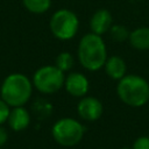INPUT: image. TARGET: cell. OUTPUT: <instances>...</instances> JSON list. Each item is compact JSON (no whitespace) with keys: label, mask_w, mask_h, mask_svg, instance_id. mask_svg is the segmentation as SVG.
Masks as SVG:
<instances>
[{"label":"cell","mask_w":149,"mask_h":149,"mask_svg":"<svg viewBox=\"0 0 149 149\" xmlns=\"http://www.w3.org/2000/svg\"><path fill=\"white\" fill-rule=\"evenodd\" d=\"M107 57V47L100 35L91 31L80 38L77 48V58L85 70L99 71L104 68Z\"/></svg>","instance_id":"obj_1"},{"label":"cell","mask_w":149,"mask_h":149,"mask_svg":"<svg viewBox=\"0 0 149 149\" xmlns=\"http://www.w3.org/2000/svg\"><path fill=\"white\" fill-rule=\"evenodd\" d=\"M118 98L127 106L142 107L149 101V83L139 74H126L116 85Z\"/></svg>","instance_id":"obj_2"},{"label":"cell","mask_w":149,"mask_h":149,"mask_svg":"<svg viewBox=\"0 0 149 149\" xmlns=\"http://www.w3.org/2000/svg\"><path fill=\"white\" fill-rule=\"evenodd\" d=\"M33 93V81L23 73H10L1 84L0 98L10 107L24 106Z\"/></svg>","instance_id":"obj_3"},{"label":"cell","mask_w":149,"mask_h":149,"mask_svg":"<svg viewBox=\"0 0 149 149\" xmlns=\"http://www.w3.org/2000/svg\"><path fill=\"white\" fill-rule=\"evenodd\" d=\"M85 128L76 119L65 116L58 119L51 127L52 139L62 147H74L84 137Z\"/></svg>","instance_id":"obj_4"},{"label":"cell","mask_w":149,"mask_h":149,"mask_svg":"<svg viewBox=\"0 0 149 149\" xmlns=\"http://www.w3.org/2000/svg\"><path fill=\"white\" fill-rule=\"evenodd\" d=\"M49 27L50 31L56 38L68 41L73 38L78 33L79 19L74 12L66 8H61L51 15Z\"/></svg>","instance_id":"obj_5"},{"label":"cell","mask_w":149,"mask_h":149,"mask_svg":"<svg viewBox=\"0 0 149 149\" xmlns=\"http://www.w3.org/2000/svg\"><path fill=\"white\" fill-rule=\"evenodd\" d=\"M33 86L43 94H54L64 87L65 73L56 65H43L33 74Z\"/></svg>","instance_id":"obj_6"},{"label":"cell","mask_w":149,"mask_h":149,"mask_svg":"<svg viewBox=\"0 0 149 149\" xmlns=\"http://www.w3.org/2000/svg\"><path fill=\"white\" fill-rule=\"evenodd\" d=\"M77 113L80 119L93 122L101 118L104 113V105L98 98L85 95L80 98L77 104Z\"/></svg>","instance_id":"obj_7"},{"label":"cell","mask_w":149,"mask_h":149,"mask_svg":"<svg viewBox=\"0 0 149 149\" xmlns=\"http://www.w3.org/2000/svg\"><path fill=\"white\" fill-rule=\"evenodd\" d=\"M65 91L74 98H83L87 94L90 83L87 77L81 72H70L64 81Z\"/></svg>","instance_id":"obj_8"},{"label":"cell","mask_w":149,"mask_h":149,"mask_svg":"<svg viewBox=\"0 0 149 149\" xmlns=\"http://www.w3.org/2000/svg\"><path fill=\"white\" fill-rule=\"evenodd\" d=\"M113 26V16L108 9L100 8L93 13L90 19V29L92 33L102 36L108 33Z\"/></svg>","instance_id":"obj_9"},{"label":"cell","mask_w":149,"mask_h":149,"mask_svg":"<svg viewBox=\"0 0 149 149\" xmlns=\"http://www.w3.org/2000/svg\"><path fill=\"white\" fill-rule=\"evenodd\" d=\"M10 129L14 132H21L26 128H28L30 123V114L27 108L23 106L19 107H12L9 112V116L7 120Z\"/></svg>","instance_id":"obj_10"},{"label":"cell","mask_w":149,"mask_h":149,"mask_svg":"<svg viewBox=\"0 0 149 149\" xmlns=\"http://www.w3.org/2000/svg\"><path fill=\"white\" fill-rule=\"evenodd\" d=\"M105 72L106 74L113 79V80H120L122 77L126 76V71H127V65L126 62L122 57L113 55L107 57L105 65H104Z\"/></svg>","instance_id":"obj_11"},{"label":"cell","mask_w":149,"mask_h":149,"mask_svg":"<svg viewBox=\"0 0 149 149\" xmlns=\"http://www.w3.org/2000/svg\"><path fill=\"white\" fill-rule=\"evenodd\" d=\"M128 42L136 50H149V27H139L132 30Z\"/></svg>","instance_id":"obj_12"},{"label":"cell","mask_w":149,"mask_h":149,"mask_svg":"<svg viewBox=\"0 0 149 149\" xmlns=\"http://www.w3.org/2000/svg\"><path fill=\"white\" fill-rule=\"evenodd\" d=\"M22 3L33 14H43L51 7V0H22Z\"/></svg>","instance_id":"obj_13"},{"label":"cell","mask_w":149,"mask_h":149,"mask_svg":"<svg viewBox=\"0 0 149 149\" xmlns=\"http://www.w3.org/2000/svg\"><path fill=\"white\" fill-rule=\"evenodd\" d=\"M55 65L61 71H63L64 73L65 72H69L73 68V65H74V57L69 51H62V52H59L56 56V58H55Z\"/></svg>","instance_id":"obj_14"},{"label":"cell","mask_w":149,"mask_h":149,"mask_svg":"<svg viewBox=\"0 0 149 149\" xmlns=\"http://www.w3.org/2000/svg\"><path fill=\"white\" fill-rule=\"evenodd\" d=\"M108 33L111 35V38H113L115 42L128 41L129 34H130V31L125 26H121V24H113Z\"/></svg>","instance_id":"obj_15"},{"label":"cell","mask_w":149,"mask_h":149,"mask_svg":"<svg viewBox=\"0 0 149 149\" xmlns=\"http://www.w3.org/2000/svg\"><path fill=\"white\" fill-rule=\"evenodd\" d=\"M9 112H10V106L0 98V126L8 120Z\"/></svg>","instance_id":"obj_16"},{"label":"cell","mask_w":149,"mask_h":149,"mask_svg":"<svg viewBox=\"0 0 149 149\" xmlns=\"http://www.w3.org/2000/svg\"><path fill=\"white\" fill-rule=\"evenodd\" d=\"M132 149H149V136L147 135L139 136L134 141Z\"/></svg>","instance_id":"obj_17"},{"label":"cell","mask_w":149,"mask_h":149,"mask_svg":"<svg viewBox=\"0 0 149 149\" xmlns=\"http://www.w3.org/2000/svg\"><path fill=\"white\" fill-rule=\"evenodd\" d=\"M7 140H8V133H7V130L2 126H0V147L5 146L6 142H7Z\"/></svg>","instance_id":"obj_18"},{"label":"cell","mask_w":149,"mask_h":149,"mask_svg":"<svg viewBox=\"0 0 149 149\" xmlns=\"http://www.w3.org/2000/svg\"><path fill=\"white\" fill-rule=\"evenodd\" d=\"M121 149H132V148H127V147H125V148H121Z\"/></svg>","instance_id":"obj_19"},{"label":"cell","mask_w":149,"mask_h":149,"mask_svg":"<svg viewBox=\"0 0 149 149\" xmlns=\"http://www.w3.org/2000/svg\"><path fill=\"white\" fill-rule=\"evenodd\" d=\"M0 149H1V147H0Z\"/></svg>","instance_id":"obj_20"}]
</instances>
